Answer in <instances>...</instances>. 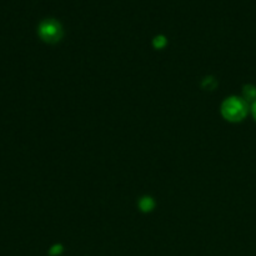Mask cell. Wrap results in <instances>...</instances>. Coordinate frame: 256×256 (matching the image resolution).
<instances>
[{"instance_id": "obj_3", "label": "cell", "mask_w": 256, "mask_h": 256, "mask_svg": "<svg viewBox=\"0 0 256 256\" xmlns=\"http://www.w3.org/2000/svg\"><path fill=\"white\" fill-rule=\"evenodd\" d=\"M139 206L142 212H150L154 208V202L152 198H142L139 202Z\"/></svg>"}, {"instance_id": "obj_4", "label": "cell", "mask_w": 256, "mask_h": 256, "mask_svg": "<svg viewBox=\"0 0 256 256\" xmlns=\"http://www.w3.org/2000/svg\"><path fill=\"white\" fill-rule=\"evenodd\" d=\"M244 96L246 100H254L256 102V89L254 86H246L244 89Z\"/></svg>"}, {"instance_id": "obj_2", "label": "cell", "mask_w": 256, "mask_h": 256, "mask_svg": "<svg viewBox=\"0 0 256 256\" xmlns=\"http://www.w3.org/2000/svg\"><path fill=\"white\" fill-rule=\"evenodd\" d=\"M39 34L42 40L46 42H58L62 36V25L56 22V20H45L40 24L39 26Z\"/></svg>"}, {"instance_id": "obj_1", "label": "cell", "mask_w": 256, "mask_h": 256, "mask_svg": "<svg viewBox=\"0 0 256 256\" xmlns=\"http://www.w3.org/2000/svg\"><path fill=\"white\" fill-rule=\"evenodd\" d=\"M222 114L230 122H240L248 114L246 102L239 98H230L222 105Z\"/></svg>"}, {"instance_id": "obj_6", "label": "cell", "mask_w": 256, "mask_h": 256, "mask_svg": "<svg viewBox=\"0 0 256 256\" xmlns=\"http://www.w3.org/2000/svg\"><path fill=\"white\" fill-rule=\"evenodd\" d=\"M252 115H254V118H255V120H256V102H254V104H252Z\"/></svg>"}, {"instance_id": "obj_5", "label": "cell", "mask_w": 256, "mask_h": 256, "mask_svg": "<svg viewBox=\"0 0 256 256\" xmlns=\"http://www.w3.org/2000/svg\"><path fill=\"white\" fill-rule=\"evenodd\" d=\"M165 42H166V40H165L164 36H158L156 39L154 40V45L156 48H159V49H162V48L164 46Z\"/></svg>"}]
</instances>
